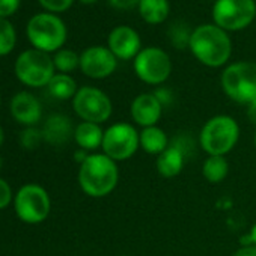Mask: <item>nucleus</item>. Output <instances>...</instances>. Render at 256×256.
Wrapping results in <instances>:
<instances>
[{
    "label": "nucleus",
    "mask_w": 256,
    "mask_h": 256,
    "mask_svg": "<svg viewBox=\"0 0 256 256\" xmlns=\"http://www.w3.org/2000/svg\"><path fill=\"white\" fill-rule=\"evenodd\" d=\"M110 52L122 60H130L140 53V36L130 26H118L108 35Z\"/></svg>",
    "instance_id": "nucleus-13"
},
{
    "label": "nucleus",
    "mask_w": 256,
    "mask_h": 256,
    "mask_svg": "<svg viewBox=\"0 0 256 256\" xmlns=\"http://www.w3.org/2000/svg\"><path fill=\"white\" fill-rule=\"evenodd\" d=\"M50 196L38 184L23 186L14 196V210L17 217L29 224L42 223L50 214Z\"/></svg>",
    "instance_id": "nucleus-8"
},
{
    "label": "nucleus",
    "mask_w": 256,
    "mask_h": 256,
    "mask_svg": "<svg viewBox=\"0 0 256 256\" xmlns=\"http://www.w3.org/2000/svg\"><path fill=\"white\" fill-rule=\"evenodd\" d=\"M28 38L36 50L56 52L66 41V26L53 14H38L28 23Z\"/></svg>",
    "instance_id": "nucleus-5"
},
{
    "label": "nucleus",
    "mask_w": 256,
    "mask_h": 256,
    "mask_svg": "<svg viewBox=\"0 0 256 256\" xmlns=\"http://www.w3.org/2000/svg\"><path fill=\"white\" fill-rule=\"evenodd\" d=\"M130 113L138 125L144 128L154 126L162 118L163 104L156 94H140L133 100Z\"/></svg>",
    "instance_id": "nucleus-14"
},
{
    "label": "nucleus",
    "mask_w": 256,
    "mask_h": 256,
    "mask_svg": "<svg viewBox=\"0 0 256 256\" xmlns=\"http://www.w3.org/2000/svg\"><path fill=\"white\" fill-rule=\"evenodd\" d=\"M118 58L107 47H89L80 54V70L90 78H106L114 72Z\"/></svg>",
    "instance_id": "nucleus-12"
},
{
    "label": "nucleus",
    "mask_w": 256,
    "mask_h": 256,
    "mask_svg": "<svg viewBox=\"0 0 256 256\" xmlns=\"http://www.w3.org/2000/svg\"><path fill=\"white\" fill-rule=\"evenodd\" d=\"M20 6V0H0V18L12 16Z\"/></svg>",
    "instance_id": "nucleus-29"
},
{
    "label": "nucleus",
    "mask_w": 256,
    "mask_h": 256,
    "mask_svg": "<svg viewBox=\"0 0 256 256\" xmlns=\"http://www.w3.org/2000/svg\"><path fill=\"white\" fill-rule=\"evenodd\" d=\"M74 0H40V4L52 11V12H64L66 11L71 5H72Z\"/></svg>",
    "instance_id": "nucleus-27"
},
{
    "label": "nucleus",
    "mask_w": 256,
    "mask_h": 256,
    "mask_svg": "<svg viewBox=\"0 0 256 256\" xmlns=\"http://www.w3.org/2000/svg\"><path fill=\"white\" fill-rule=\"evenodd\" d=\"M184 168V152L178 146H169L157 158V170L163 178H174Z\"/></svg>",
    "instance_id": "nucleus-18"
},
{
    "label": "nucleus",
    "mask_w": 256,
    "mask_h": 256,
    "mask_svg": "<svg viewBox=\"0 0 256 256\" xmlns=\"http://www.w3.org/2000/svg\"><path fill=\"white\" fill-rule=\"evenodd\" d=\"M54 68L60 71V74H66L80 66V56L72 50H59L53 59Z\"/></svg>",
    "instance_id": "nucleus-23"
},
{
    "label": "nucleus",
    "mask_w": 256,
    "mask_h": 256,
    "mask_svg": "<svg viewBox=\"0 0 256 256\" xmlns=\"http://www.w3.org/2000/svg\"><path fill=\"white\" fill-rule=\"evenodd\" d=\"M108 4L114 8V10H132L136 5L139 6L140 0H108Z\"/></svg>",
    "instance_id": "nucleus-30"
},
{
    "label": "nucleus",
    "mask_w": 256,
    "mask_h": 256,
    "mask_svg": "<svg viewBox=\"0 0 256 256\" xmlns=\"http://www.w3.org/2000/svg\"><path fill=\"white\" fill-rule=\"evenodd\" d=\"M247 118L253 125H256V102L247 106Z\"/></svg>",
    "instance_id": "nucleus-32"
},
{
    "label": "nucleus",
    "mask_w": 256,
    "mask_h": 256,
    "mask_svg": "<svg viewBox=\"0 0 256 256\" xmlns=\"http://www.w3.org/2000/svg\"><path fill=\"white\" fill-rule=\"evenodd\" d=\"M192 34H193V30H190L186 23H175L169 28V38L176 48L188 47Z\"/></svg>",
    "instance_id": "nucleus-25"
},
{
    "label": "nucleus",
    "mask_w": 256,
    "mask_h": 256,
    "mask_svg": "<svg viewBox=\"0 0 256 256\" xmlns=\"http://www.w3.org/2000/svg\"><path fill=\"white\" fill-rule=\"evenodd\" d=\"M188 48L200 64L218 68L229 60L232 42L226 30L216 24H202L193 30Z\"/></svg>",
    "instance_id": "nucleus-1"
},
{
    "label": "nucleus",
    "mask_w": 256,
    "mask_h": 256,
    "mask_svg": "<svg viewBox=\"0 0 256 256\" xmlns=\"http://www.w3.org/2000/svg\"><path fill=\"white\" fill-rule=\"evenodd\" d=\"M11 113L18 124L28 128V126H35L41 120L42 107L38 98L34 96L32 94L18 92L17 95H14L11 101Z\"/></svg>",
    "instance_id": "nucleus-15"
},
{
    "label": "nucleus",
    "mask_w": 256,
    "mask_h": 256,
    "mask_svg": "<svg viewBox=\"0 0 256 256\" xmlns=\"http://www.w3.org/2000/svg\"><path fill=\"white\" fill-rule=\"evenodd\" d=\"M254 146H256V133H254Z\"/></svg>",
    "instance_id": "nucleus-37"
},
{
    "label": "nucleus",
    "mask_w": 256,
    "mask_h": 256,
    "mask_svg": "<svg viewBox=\"0 0 256 256\" xmlns=\"http://www.w3.org/2000/svg\"><path fill=\"white\" fill-rule=\"evenodd\" d=\"M12 200V190L10 187V184L0 178V210H5Z\"/></svg>",
    "instance_id": "nucleus-28"
},
{
    "label": "nucleus",
    "mask_w": 256,
    "mask_h": 256,
    "mask_svg": "<svg viewBox=\"0 0 256 256\" xmlns=\"http://www.w3.org/2000/svg\"><path fill=\"white\" fill-rule=\"evenodd\" d=\"M228 174H229V163L223 156H208V158L204 162L202 175L208 182L211 184L222 182L228 176Z\"/></svg>",
    "instance_id": "nucleus-21"
},
{
    "label": "nucleus",
    "mask_w": 256,
    "mask_h": 256,
    "mask_svg": "<svg viewBox=\"0 0 256 256\" xmlns=\"http://www.w3.org/2000/svg\"><path fill=\"white\" fill-rule=\"evenodd\" d=\"M222 88L224 94L240 104L256 102V64L235 62L222 74Z\"/></svg>",
    "instance_id": "nucleus-4"
},
{
    "label": "nucleus",
    "mask_w": 256,
    "mask_h": 256,
    "mask_svg": "<svg viewBox=\"0 0 256 256\" xmlns=\"http://www.w3.org/2000/svg\"><path fill=\"white\" fill-rule=\"evenodd\" d=\"M104 132L100 124L82 122L74 128V140L83 151H94L102 145Z\"/></svg>",
    "instance_id": "nucleus-17"
},
{
    "label": "nucleus",
    "mask_w": 256,
    "mask_h": 256,
    "mask_svg": "<svg viewBox=\"0 0 256 256\" xmlns=\"http://www.w3.org/2000/svg\"><path fill=\"white\" fill-rule=\"evenodd\" d=\"M101 148L113 162L128 160L140 148V133L128 122L113 124L104 132Z\"/></svg>",
    "instance_id": "nucleus-7"
},
{
    "label": "nucleus",
    "mask_w": 256,
    "mask_h": 256,
    "mask_svg": "<svg viewBox=\"0 0 256 256\" xmlns=\"http://www.w3.org/2000/svg\"><path fill=\"white\" fill-rule=\"evenodd\" d=\"M234 256H256V246L254 244L242 246L234 253Z\"/></svg>",
    "instance_id": "nucleus-31"
},
{
    "label": "nucleus",
    "mask_w": 256,
    "mask_h": 256,
    "mask_svg": "<svg viewBox=\"0 0 256 256\" xmlns=\"http://www.w3.org/2000/svg\"><path fill=\"white\" fill-rule=\"evenodd\" d=\"M72 107L83 122L94 124L106 122L113 112L110 98L101 89L92 86H84L77 90L76 96L72 98Z\"/></svg>",
    "instance_id": "nucleus-10"
},
{
    "label": "nucleus",
    "mask_w": 256,
    "mask_h": 256,
    "mask_svg": "<svg viewBox=\"0 0 256 256\" xmlns=\"http://www.w3.org/2000/svg\"><path fill=\"white\" fill-rule=\"evenodd\" d=\"M140 148L151 156H160L169 148V138L157 125L146 126L140 133Z\"/></svg>",
    "instance_id": "nucleus-19"
},
{
    "label": "nucleus",
    "mask_w": 256,
    "mask_h": 256,
    "mask_svg": "<svg viewBox=\"0 0 256 256\" xmlns=\"http://www.w3.org/2000/svg\"><path fill=\"white\" fill-rule=\"evenodd\" d=\"M2 166H4V160H2V157H0V170H2Z\"/></svg>",
    "instance_id": "nucleus-36"
},
{
    "label": "nucleus",
    "mask_w": 256,
    "mask_h": 256,
    "mask_svg": "<svg viewBox=\"0 0 256 256\" xmlns=\"http://www.w3.org/2000/svg\"><path fill=\"white\" fill-rule=\"evenodd\" d=\"M248 238H250V242L256 246V224H253V228L250 229V235H248Z\"/></svg>",
    "instance_id": "nucleus-33"
},
{
    "label": "nucleus",
    "mask_w": 256,
    "mask_h": 256,
    "mask_svg": "<svg viewBox=\"0 0 256 256\" xmlns=\"http://www.w3.org/2000/svg\"><path fill=\"white\" fill-rule=\"evenodd\" d=\"M240 139L238 122L228 116L218 114L206 120L199 134L200 148L208 156H226L230 152Z\"/></svg>",
    "instance_id": "nucleus-3"
},
{
    "label": "nucleus",
    "mask_w": 256,
    "mask_h": 256,
    "mask_svg": "<svg viewBox=\"0 0 256 256\" xmlns=\"http://www.w3.org/2000/svg\"><path fill=\"white\" fill-rule=\"evenodd\" d=\"M256 17L254 0H216L212 20L226 32L246 29Z\"/></svg>",
    "instance_id": "nucleus-9"
},
{
    "label": "nucleus",
    "mask_w": 256,
    "mask_h": 256,
    "mask_svg": "<svg viewBox=\"0 0 256 256\" xmlns=\"http://www.w3.org/2000/svg\"><path fill=\"white\" fill-rule=\"evenodd\" d=\"M82 4H86V5H90V4H95L96 0H80Z\"/></svg>",
    "instance_id": "nucleus-35"
},
{
    "label": "nucleus",
    "mask_w": 256,
    "mask_h": 256,
    "mask_svg": "<svg viewBox=\"0 0 256 256\" xmlns=\"http://www.w3.org/2000/svg\"><path fill=\"white\" fill-rule=\"evenodd\" d=\"M134 71L142 82L148 84H162L172 72V62L164 50L146 47L134 58Z\"/></svg>",
    "instance_id": "nucleus-11"
},
{
    "label": "nucleus",
    "mask_w": 256,
    "mask_h": 256,
    "mask_svg": "<svg viewBox=\"0 0 256 256\" xmlns=\"http://www.w3.org/2000/svg\"><path fill=\"white\" fill-rule=\"evenodd\" d=\"M119 181L116 162L106 154H90L80 163L78 184L90 198H104L110 194Z\"/></svg>",
    "instance_id": "nucleus-2"
},
{
    "label": "nucleus",
    "mask_w": 256,
    "mask_h": 256,
    "mask_svg": "<svg viewBox=\"0 0 256 256\" xmlns=\"http://www.w3.org/2000/svg\"><path fill=\"white\" fill-rule=\"evenodd\" d=\"M47 88H48L50 95L58 98V100L74 98L77 90H78L74 78L70 77L68 74H54V77L50 80Z\"/></svg>",
    "instance_id": "nucleus-22"
},
{
    "label": "nucleus",
    "mask_w": 256,
    "mask_h": 256,
    "mask_svg": "<svg viewBox=\"0 0 256 256\" xmlns=\"http://www.w3.org/2000/svg\"><path fill=\"white\" fill-rule=\"evenodd\" d=\"M71 134L74 136L71 120L64 114H52L42 130L44 140L53 145H64L71 138Z\"/></svg>",
    "instance_id": "nucleus-16"
},
{
    "label": "nucleus",
    "mask_w": 256,
    "mask_h": 256,
    "mask_svg": "<svg viewBox=\"0 0 256 256\" xmlns=\"http://www.w3.org/2000/svg\"><path fill=\"white\" fill-rule=\"evenodd\" d=\"M42 139H44L42 138V132H40L38 128H35V126H28L26 130L22 133L20 142H22L23 148L35 150V148H38V145L41 144Z\"/></svg>",
    "instance_id": "nucleus-26"
},
{
    "label": "nucleus",
    "mask_w": 256,
    "mask_h": 256,
    "mask_svg": "<svg viewBox=\"0 0 256 256\" xmlns=\"http://www.w3.org/2000/svg\"><path fill=\"white\" fill-rule=\"evenodd\" d=\"M14 47H16L14 26L8 20L0 18V56L11 53Z\"/></svg>",
    "instance_id": "nucleus-24"
},
{
    "label": "nucleus",
    "mask_w": 256,
    "mask_h": 256,
    "mask_svg": "<svg viewBox=\"0 0 256 256\" xmlns=\"http://www.w3.org/2000/svg\"><path fill=\"white\" fill-rule=\"evenodd\" d=\"M4 140H5V134H4V130H2V126H0V146H2Z\"/></svg>",
    "instance_id": "nucleus-34"
},
{
    "label": "nucleus",
    "mask_w": 256,
    "mask_h": 256,
    "mask_svg": "<svg viewBox=\"0 0 256 256\" xmlns=\"http://www.w3.org/2000/svg\"><path fill=\"white\" fill-rule=\"evenodd\" d=\"M53 59L41 50H26L16 60L17 78L30 88H42L54 77Z\"/></svg>",
    "instance_id": "nucleus-6"
},
{
    "label": "nucleus",
    "mask_w": 256,
    "mask_h": 256,
    "mask_svg": "<svg viewBox=\"0 0 256 256\" xmlns=\"http://www.w3.org/2000/svg\"><path fill=\"white\" fill-rule=\"evenodd\" d=\"M139 12L146 23L160 24L169 17V0H140Z\"/></svg>",
    "instance_id": "nucleus-20"
},
{
    "label": "nucleus",
    "mask_w": 256,
    "mask_h": 256,
    "mask_svg": "<svg viewBox=\"0 0 256 256\" xmlns=\"http://www.w3.org/2000/svg\"><path fill=\"white\" fill-rule=\"evenodd\" d=\"M122 256H126V254H122Z\"/></svg>",
    "instance_id": "nucleus-38"
}]
</instances>
